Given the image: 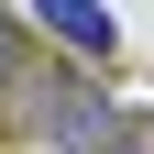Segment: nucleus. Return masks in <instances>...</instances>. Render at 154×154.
Masks as SVG:
<instances>
[{
    "label": "nucleus",
    "mask_w": 154,
    "mask_h": 154,
    "mask_svg": "<svg viewBox=\"0 0 154 154\" xmlns=\"http://www.w3.org/2000/svg\"><path fill=\"white\" fill-rule=\"evenodd\" d=\"M22 66H33V33L11 22V11H0V99H11V88H22Z\"/></svg>",
    "instance_id": "obj_4"
},
{
    "label": "nucleus",
    "mask_w": 154,
    "mask_h": 154,
    "mask_svg": "<svg viewBox=\"0 0 154 154\" xmlns=\"http://www.w3.org/2000/svg\"><path fill=\"white\" fill-rule=\"evenodd\" d=\"M99 154H154V110H143V99H121V121H110V143H99Z\"/></svg>",
    "instance_id": "obj_3"
},
{
    "label": "nucleus",
    "mask_w": 154,
    "mask_h": 154,
    "mask_svg": "<svg viewBox=\"0 0 154 154\" xmlns=\"http://www.w3.org/2000/svg\"><path fill=\"white\" fill-rule=\"evenodd\" d=\"M22 11L55 33V55H77V66H110V55H121V22H110V0H22Z\"/></svg>",
    "instance_id": "obj_2"
},
{
    "label": "nucleus",
    "mask_w": 154,
    "mask_h": 154,
    "mask_svg": "<svg viewBox=\"0 0 154 154\" xmlns=\"http://www.w3.org/2000/svg\"><path fill=\"white\" fill-rule=\"evenodd\" d=\"M11 132H22V154H99L110 121H121V99L99 88V66H77V55H55V66H22V88H11Z\"/></svg>",
    "instance_id": "obj_1"
}]
</instances>
